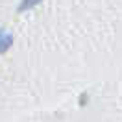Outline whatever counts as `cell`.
<instances>
[{
	"label": "cell",
	"mask_w": 122,
	"mask_h": 122,
	"mask_svg": "<svg viewBox=\"0 0 122 122\" xmlns=\"http://www.w3.org/2000/svg\"><path fill=\"white\" fill-rule=\"evenodd\" d=\"M11 45H13V35L9 31L0 28V56L8 52L9 48H11Z\"/></svg>",
	"instance_id": "6da1fadb"
},
{
	"label": "cell",
	"mask_w": 122,
	"mask_h": 122,
	"mask_svg": "<svg viewBox=\"0 0 122 122\" xmlns=\"http://www.w3.org/2000/svg\"><path fill=\"white\" fill-rule=\"evenodd\" d=\"M43 0H20V4H19V8H17V11L19 13H24V11H28V9L35 8L37 4H41Z\"/></svg>",
	"instance_id": "7a4b0ae2"
}]
</instances>
